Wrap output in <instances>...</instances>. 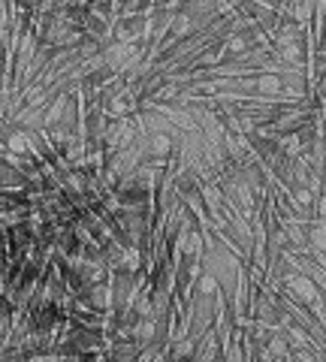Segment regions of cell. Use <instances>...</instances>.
Wrapping results in <instances>:
<instances>
[{
	"instance_id": "3957f363",
	"label": "cell",
	"mask_w": 326,
	"mask_h": 362,
	"mask_svg": "<svg viewBox=\"0 0 326 362\" xmlns=\"http://www.w3.org/2000/svg\"><path fill=\"white\" fill-rule=\"evenodd\" d=\"M305 235H308V247L318 254H326V221H311L305 226Z\"/></svg>"
},
{
	"instance_id": "6da1fadb",
	"label": "cell",
	"mask_w": 326,
	"mask_h": 362,
	"mask_svg": "<svg viewBox=\"0 0 326 362\" xmlns=\"http://www.w3.org/2000/svg\"><path fill=\"white\" fill-rule=\"evenodd\" d=\"M170 154H173V136L163 133V130H151V136H149V157L157 160V163H166L170 160Z\"/></svg>"
},
{
	"instance_id": "5b68a950",
	"label": "cell",
	"mask_w": 326,
	"mask_h": 362,
	"mask_svg": "<svg viewBox=\"0 0 326 362\" xmlns=\"http://www.w3.org/2000/svg\"><path fill=\"white\" fill-rule=\"evenodd\" d=\"M194 30H197V18L190 16V13H178V16L173 18V30H170V37L185 40L187 33H194Z\"/></svg>"
},
{
	"instance_id": "7a4b0ae2",
	"label": "cell",
	"mask_w": 326,
	"mask_h": 362,
	"mask_svg": "<svg viewBox=\"0 0 326 362\" xmlns=\"http://www.w3.org/2000/svg\"><path fill=\"white\" fill-rule=\"evenodd\" d=\"M254 94H260V97H281V94H284L281 73H260V76H254Z\"/></svg>"
},
{
	"instance_id": "277c9868",
	"label": "cell",
	"mask_w": 326,
	"mask_h": 362,
	"mask_svg": "<svg viewBox=\"0 0 326 362\" xmlns=\"http://www.w3.org/2000/svg\"><path fill=\"white\" fill-rule=\"evenodd\" d=\"M278 61H284L287 66H299L305 61V42H290L278 49Z\"/></svg>"
},
{
	"instance_id": "8992f818",
	"label": "cell",
	"mask_w": 326,
	"mask_h": 362,
	"mask_svg": "<svg viewBox=\"0 0 326 362\" xmlns=\"http://www.w3.org/2000/svg\"><path fill=\"white\" fill-rule=\"evenodd\" d=\"M173 356H175V359H190V356L197 359V338H194V335L175 338V344H173Z\"/></svg>"
}]
</instances>
